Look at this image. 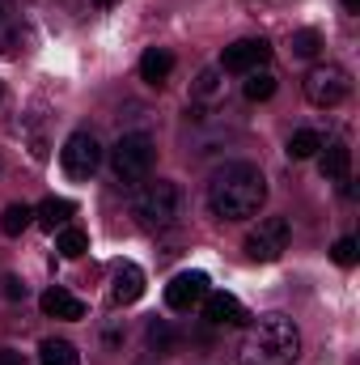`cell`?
<instances>
[{
  "instance_id": "3957f363",
  "label": "cell",
  "mask_w": 360,
  "mask_h": 365,
  "mask_svg": "<svg viewBox=\"0 0 360 365\" xmlns=\"http://www.w3.org/2000/svg\"><path fill=\"white\" fill-rule=\"evenodd\" d=\"M179 212H182V191H179V182H170V179L144 182L136 191V200H132V217H136V225L144 234L170 230L179 221Z\"/></svg>"
},
{
  "instance_id": "83f0119b",
  "label": "cell",
  "mask_w": 360,
  "mask_h": 365,
  "mask_svg": "<svg viewBox=\"0 0 360 365\" xmlns=\"http://www.w3.org/2000/svg\"><path fill=\"white\" fill-rule=\"evenodd\" d=\"M93 9H110V4H119V0H90Z\"/></svg>"
},
{
  "instance_id": "30bf717a",
  "label": "cell",
  "mask_w": 360,
  "mask_h": 365,
  "mask_svg": "<svg viewBox=\"0 0 360 365\" xmlns=\"http://www.w3.org/2000/svg\"><path fill=\"white\" fill-rule=\"evenodd\" d=\"M140 293H144V272L136 264H115V272H110V302L115 306H132V302H140Z\"/></svg>"
},
{
  "instance_id": "277c9868",
  "label": "cell",
  "mask_w": 360,
  "mask_h": 365,
  "mask_svg": "<svg viewBox=\"0 0 360 365\" xmlns=\"http://www.w3.org/2000/svg\"><path fill=\"white\" fill-rule=\"evenodd\" d=\"M153 162H157V145L149 136H140V132L119 136L115 149H110V175L123 182V187H136L140 179H149Z\"/></svg>"
},
{
  "instance_id": "e0dca14e",
  "label": "cell",
  "mask_w": 360,
  "mask_h": 365,
  "mask_svg": "<svg viewBox=\"0 0 360 365\" xmlns=\"http://www.w3.org/2000/svg\"><path fill=\"white\" fill-rule=\"evenodd\" d=\"M322 145H327L322 132H314V128H297L292 140H288V158H292V162H305V158H314Z\"/></svg>"
},
{
  "instance_id": "5bb4252c",
  "label": "cell",
  "mask_w": 360,
  "mask_h": 365,
  "mask_svg": "<svg viewBox=\"0 0 360 365\" xmlns=\"http://www.w3.org/2000/svg\"><path fill=\"white\" fill-rule=\"evenodd\" d=\"M191 102L195 106H221L225 102V73L221 68H203L191 86Z\"/></svg>"
},
{
  "instance_id": "8992f818",
  "label": "cell",
  "mask_w": 360,
  "mask_h": 365,
  "mask_svg": "<svg viewBox=\"0 0 360 365\" xmlns=\"http://www.w3.org/2000/svg\"><path fill=\"white\" fill-rule=\"evenodd\" d=\"M288 242H292L288 217H263L259 230L246 234V255H250L255 264H275V259L288 251Z\"/></svg>"
},
{
  "instance_id": "8fae6325",
  "label": "cell",
  "mask_w": 360,
  "mask_h": 365,
  "mask_svg": "<svg viewBox=\"0 0 360 365\" xmlns=\"http://www.w3.org/2000/svg\"><path fill=\"white\" fill-rule=\"evenodd\" d=\"M318 170L327 182H348V170H352V149L344 140H331L322 145V158H318Z\"/></svg>"
},
{
  "instance_id": "44dd1931",
  "label": "cell",
  "mask_w": 360,
  "mask_h": 365,
  "mask_svg": "<svg viewBox=\"0 0 360 365\" xmlns=\"http://www.w3.org/2000/svg\"><path fill=\"white\" fill-rule=\"evenodd\" d=\"M30 221H34V208H30V204H9V208H4V217H0V230H4L9 238H17Z\"/></svg>"
},
{
  "instance_id": "5b68a950",
  "label": "cell",
  "mask_w": 360,
  "mask_h": 365,
  "mask_svg": "<svg viewBox=\"0 0 360 365\" xmlns=\"http://www.w3.org/2000/svg\"><path fill=\"white\" fill-rule=\"evenodd\" d=\"M348 93H352V77H348V68H339V64H314V68L305 73V98H309V106H318V110L339 106Z\"/></svg>"
},
{
  "instance_id": "52a82bcc",
  "label": "cell",
  "mask_w": 360,
  "mask_h": 365,
  "mask_svg": "<svg viewBox=\"0 0 360 365\" xmlns=\"http://www.w3.org/2000/svg\"><path fill=\"white\" fill-rule=\"evenodd\" d=\"M60 166H64L68 179H90L93 170L102 166V145H97V136H93V132H73V136L64 140V149H60Z\"/></svg>"
},
{
  "instance_id": "d4e9b609",
  "label": "cell",
  "mask_w": 360,
  "mask_h": 365,
  "mask_svg": "<svg viewBox=\"0 0 360 365\" xmlns=\"http://www.w3.org/2000/svg\"><path fill=\"white\" fill-rule=\"evenodd\" d=\"M17 43V30H13V21H9V13H0V56L9 51Z\"/></svg>"
},
{
  "instance_id": "f1b7e54d",
  "label": "cell",
  "mask_w": 360,
  "mask_h": 365,
  "mask_svg": "<svg viewBox=\"0 0 360 365\" xmlns=\"http://www.w3.org/2000/svg\"><path fill=\"white\" fill-rule=\"evenodd\" d=\"M344 9H348V13H360V0H344Z\"/></svg>"
},
{
  "instance_id": "ffe728a7",
  "label": "cell",
  "mask_w": 360,
  "mask_h": 365,
  "mask_svg": "<svg viewBox=\"0 0 360 365\" xmlns=\"http://www.w3.org/2000/svg\"><path fill=\"white\" fill-rule=\"evenodd\" d=\"M242 93H246L250 102H268L271 93H275V73H268V68L246 73V86H242Z\"/></svg>"
},
{
  "instance_id": "484cf974",
  "label": "cell",
  "mask_w": 360,
  "mask_h": 365,
  "mask_svg": "<svg viewBox=\"0 0 360 365\" xmlns=\"http://www.w3.org/2000/svg\"><path fill=\"white\" fill-rule=\"evenodd\" d=\"M4 297H13V302H17V297H26V284H21L17 276H4Z\"/></svg>"
},
{
  "instance_id": "4fadbf2b",
  "label": "cell",
  "mask_w": 360,
  "mask_h": 365,
  "mask_svg": "<svg viewBox=\"0 0 360 365\" xmlns=\"http://www.w3.org/2000/svg\"><path fill=\"white\" fill-rule=\"evenodd\" d=\"M203 319L208 323H242L246 310L233 293H203Z\"/></svg>"
},
{
  "instance_id": "f546056e",
  "label": "cell",
  "mask_w": 360,
  "mask_h": 365,
  "mask_svg": "<svg viewBox=\"0 0 360 365\" xmlns=\"http://www.w3.org/2000/svg\"><path fill=\"white\" fill-rule=\"evenodd\" d=\"M0 175H4V158H0Z\"/></svg>"
},
{
  "instance_id": "9c48e42d",
  "label": "cell",
  "mask_w": 360,
  "mask_h": 365,
  "mask_svg": "<svg viewBox=\"0 0 360 365\" xmlns=\"http://www.w3.org/2000/svg\"><path fill=\"white\" fill-rule=\"evenodd\" d=\"M203 293H208V276L203 272H179L170 284H166V306L179 310V314H186L191 306L203 302Z\"/></svg>"
},
{
  "instance_id": "7c38bea8",
  "label": "cell",
  "mask_w": 360,
  "mask_h": 365,
  "mask_svg": "<svg viewBox=\"0 0 360 365\" xmlns=\"http://www.w3.org/2000/svg\"><path fill=\"white\" fill-rule=\"evenodd\" d=\"M38 306H43V314H51V319H68V323H73V319H85V302L73 297V293L60 289V284L47 289V293L38 297Z\"/></svg>"
},
{
  "instance_id": "9a60e30c",
  "label": "cell",
  "mask_w": 360,
  "mask_h": 365,
  "mask_svg": "<svg viewBox=\"0 0 360 365\" xmlns=\"http://www.w3.org/2000/svg\"><path fill=\"white\" fill-rule=\"evenodd\" d=\"M170 73H174V56H170L166 47H149V51L140 56V81L162 86V81H170Z\"/></svg>"
},
{
  "instance_id": "ac0fdd59",
  "label": "cell",
  "mask_w": 360,
  "mask_h": 365,
  "mask_svg": "<svg viewBox=\"0 0 360 365\" xmlns=\"http://www.w3.org/2000/svg\"><path fill=\"white\" fill-rule=\"evenodd\" d=\"M38 361L43 365H81V353L68 340H43L38 344Z\"/></svg>"
},
{
  "instance_id": "cb8c5ba5",
  "label": "cell",
  "mask_w": 360,
  "mask_h": 365,
  "mask_svg": "<svg viewBox=\"0 0 360 365\" xmlns=\"http://www.w3.org/2000/svg\"><path fill=\"white\" fill-rule=\"evenodd\" d=\"M356 238H339V242H335V264H339V268H352V264H356Z\"/></svg>"
},
{
  "instance_id": "4dcf8cb0",
  "label": "cell",
  "mask_w": 360,
  "mask_h": 365,
  "mask_svg": "<svg viewBox=\"0 0 360 365\" xmlns=\"http://www.w3.org/2000/svg\"><path fill=\"white\" fill-rule=\"evenodd\" d=\"M0 98H4V86H0Z\"/></svg>"
},
{
  "instance_id": "7a4b0ae2",
  "label": "cell",
  "mask_w": 360,
  "mask_h": 365,
  "mask_svg": "<svg viewBox=\"0 0 360 365\" xmlns=\"http://www.w3.org/2000/svg\"><path fill=\"white\" fill-rule=\"evenodd\" d=\"M297 357H301V331L280 310L259 314L238 344V365H292Z\"/></svg>"
},
{
  "instance_id": "6da1fadb",
  "label": "cell",
  "mask_w": 360,
  "mask_h": 365,
  "mask_svg": "<svg viewBox=\"0 0 360 365\" xmlns=\"http://www.w3.org/2000/svg\"><path fill=\"white\" fill-rule=\"evenodd\" d=\"M268 200V179L250 162H229L208 182V212L216 221H250Z\"/></svg>"
},
{
  "instance_id": "ba28073f",
  "label": "cell",
  "mask_w": 360,
  "mask_h": 365,
  "mask_svg": "<svg viewBox=\"0 0 360 365\" xmlns=\"http://www.w3.org/2000/svg\"><path fill=\"white\" fill-rule=\"evenodd\" d=\"M271 60V47L263 38H238L221 51V73H255L259 64Z\"/></svg>"
},
{
  "instance_id": "2e32d148",
  "label": "cell",
  "mask_w": 360,
  "mask_h": 365,
  "mask_svg": "<svg viewBox=\"0 0 360 365\" xmlns=\"http://www.w3.org/2000/svg\"><path fill=\"white\" fill-rule=\"evenodd\" d=\"M73 212H77V204H73V200H64V195H47V200L34 208L38 225H43V230H51V234H55V230H64Z\"/></svg>"
},
{
  "instance_id": "d6986e66",
  "label": "cell",
  "mask_w": 360,
  "mask_h": 365,
  "mask_svg": "<svg viewBox=\"0 0 360 365\" xmlns=\"http://www.w3.org/2000/svg\"><path fill=\"white\" fill-rule=\"evenodd\" d=\"M55 251H60L64 259H81V255L90 251V234H85V230H77V225H64V230H60V238H55Z\"/></svg>"
},
{
  "instance_id": "7402d4cb",
  "label": "cell",
  "mask_w": 360,
  "mask_h": 365,
  "mask_svg": "<svg viewBox=\"0 0 360 365\" xmlns=\"http://www.w3.org/2000/svg\"><path fill=\"white\" fill-rule=\"evenodd\" d=\"M318 51H322V34L318 30H297L292 34V56L297 60H314Z\"/></svg>"
},
{
  "instance_id": "4316f807",
  "label": "cell",
  "mask_w": 360,
  "mask_h": 365,
  "mask_svg": "<svg viewBox=\"0 0 360 365\" xmlns=\"http://www.w3.org/2000/svg\"><path fill=\"white\" fill-rule=\"evenodd\" d=\"M0 365H26V357L17 349H0Z\"/></svg>"
},
{
  "instance_id": "603a6c76",
  "label": "cell",
  "mask_w": 360,
  "mask_h": 365,
  "mask_svg": "<svg viewBox=\"0 0 360 365\" xmlns=\"http://www.w3.org/2000/svg\"><path fill=\"white\" fill-rule=\"evenodd\" d=\"M149 349H153V353H162V357L174 349V331H170V323H162V319H153V323H149Z\"/></svg>"
}]
</instances>
